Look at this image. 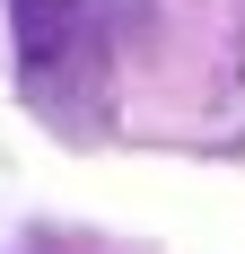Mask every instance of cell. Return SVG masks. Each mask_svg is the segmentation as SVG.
<instances>
[{"label": "cell", "mask_w": 245, "mask_h": 254, "mask_svg": "<svg viewBox=\"0 0 245 254\" xmlns=\"http://www.w3.org/2000/svg\"><path fill=\"white\" fill-rule=\"evenodd\" d=\"M18 18V70L26 97L53 123H79V105L105 97V35H97V0H9Z\"/></svg>", "instance_id": "1"}]
</instances>
